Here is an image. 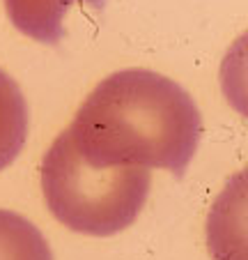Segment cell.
I'll list each match as a JSON object with an SVG mask.
<instances>
[{
  "label": "cell",
  "mask_w": 248,
  "mask_h": 260,
  "mask_svg": "<svg viewBox=\"0 0 248 260\" xmlns=\"http://www.w3.org/2000/svg\"><path fill=\"white\" fill-rule=\"evenodd\" d=\"M67 132L92 166L161 168L182 177L198 150L202 118L180 83L133 67L106 76Z\"/></svg>",
  "instance_id": "obj_1"
},
{
  "label": "cell",
  "mask_w": 248,
  "mask_h": 260,
  "mask_svg": "<svg viewBox=\"0 0 248 260\" xmlns=\"http://www.w3.org/2000/svg\"><path fill=\"white\" fill-rule=\"evenodd\" d=\"M150 168L92 166L64 129L42 161V191L49 212L64 228L88 237L127 231L150 196Z\"/></svg>",
  "instance_id": "obj_2"
},
{
  "label": "cell",
  "mask_w": 248,
  "mask_h": 260,
  "mask_svg": "<svg viewBox=\"0 0 248 260\" xmlns=\"http://www.w3.org/2000/svg\"><path fill=\"white\" fill-rule=\"evenodd\" d=\"M204 237L211 260H248V168L234 173L214 198Z\"/></svg>",
  "instance_id": "obj_3"
},
{
  "label": "cell",
  "mask_w": 248,
  "mask_h": 260,
  "mask_svg": "<svg viewBox=\"0 0 248 260\" xmlns=\"http://www.w3.org/2000/svg\"><path fill=\"white\" fill-rule=\"evenodd\" d=\"M76 5H88L94 12H101L106 0H5L12 25L25 37L42 44H58L62 40L64 19Z\"/></svg>",
  "instance_id": "obj_4"
},
{
  "label": "cell",
  "mask_w": 248,
  "mask_h": 260,
  "mask_svg": "<svg viewBox=\"0 0 248 260\" xmlns=\"http://www.w3.org/2000/svg\"><path fill=\"white\" fill-rule=\"evenodd\" d=\"M28 102L19 83L0 69V171L21 154L28 138Z\"/></svg>",
  "instance_id": "obj_5"
},
{
  "label": "cell",
  "mask_w": 248,
  "mask_h": 260,
  "mask_svg": "<svg viewBox=\"0 0 248 260\" xmlns=\"http://www.w3.org/2000/svg\"><path fill=\"white\" fill-rule=\"evenodd\" d=\"M0 260H53V251L32 221L0 207Z\"/></svg>",
  "instance_id": "obj_6"
},
{
  "label": "cell",
  "mask_w": 248,
  "mask_h": 260,
  "mask_svg": "<svg viewBox=\"0 0 248 260\" xmlns=\"http://www.w3.org/2000/svg\"><path fill=\"white\" fill-rule=\"evenodd\" d=\"M219 81L225 102L248 120V30L239 35L223 55Z\"/></svg>",
  "instance_id": "obj_7"
}]
</instances>
